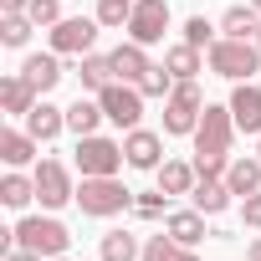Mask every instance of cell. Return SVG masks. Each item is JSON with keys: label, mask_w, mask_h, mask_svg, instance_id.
Segmentation results:
<instances>
[{"label": "cell", "mask_w": 261, "mask_h": 261, "mask_svg": "<svg viewBox=\"0 0 261 261\" xmlns=\"http://www.w3.org/2000/svg\"><path fill=\"white\" fill-rule=\"evenodd\" d=\"M11 230H16V246L31 251V256H41V261L67 256V246H72V230H67L51 210H41V215H21Z\"/></svg>", "instance_id": "6da1fadb"}, {"label": "cell", "mask_w": 261, "mask_h": 261, "mask_svg": "<svg viewBox=\"0 0 261 261\" xmlns=\"http://www.w3.org/2000/svg\"><path fill=\"white\" fill-rule=\"evenodd\" d=\"M77 210L92 215V220H113V215H123V210H134V190H128L118 174L82 179V185H77Z\"/></svg>", "instance_id": "7a4b0ae2"}, {"label": "cell", "mask_w": 261, "mask_h": 261, "mask_svg": "<svg viewBox=\"0 0 261 261\" xmlns=\"http://www.w3.org/2000/svg\"><path fill=\"white\" fill-rule=\"evenodd\" d=\"M205 62L225 82H251L261 72V46L256 41H236V36H215V46L205 51Z\"/></svg>", "instance_id": "3957f363"}, {"label": "cell", "mask_w": 261, "mask_h": 261, "mask_svg": "<svg viewBox=\"0 0 261 261\" xmlns=\"http://www.w3.org/2000/svg\"><path fill=\"white\" fill-rule=\"evenodd\" d=\"M200 113H205L200 82H174V92L164 97V134H169V139H195Z\"/></svg>", "instance_id": "277c9868"}, {"label": "cell", "mask_w": 261, "mask_h": 261, "mask_svg": "<svg viewBox=\"0 0 261 261\" xmlns=\"http://www.w3.org/2000/svg\"><path fill=\"white\" fill-rule=\"evenodd\" d=\"M72 164L82 169V179H102V174H118V169L128 164V154H123V139L87 134V139H77V154H72Z\"/></svg>", "instance_id": "5b68a950"}, {"label": "cell", "mask_w": 261, "mask_h": 261, "mask_svg": "<svg viewBox=\"0 0 261 261\" xmlns=\"http://www.w3.org/2000/svg\"><path fill=\"white\" fill-rule=\"evenodd\" d=\"M97 36H102V21H97V16H62V21L46 31V46H51L57 57H87V51L97 46Z\"/></svg>", "instance_id": "8992f818"}, {"label": "cell", "mask_w": 261, "mask_h": 261, "mask_svg": "<svg viewBox=\"0 0 261 261\" xmlns=\"http://www.w3.org/2000/svg\"><path fill=\"white\" fill-rule=\"evenodd\" d=\"M97 102H102V113H108V123L113 128H123V134H128V128H139L144 123V92H139V82H108L102 92H92Z\"/></svg>", "instance_id": "52a82bcc"}, {"label": "cell", "mask_w": 261, "mask_h": 261, "mask_svg": "<svg viewBox=\"0 0 261 261\" xmlns=\"http://www.w3.org/2000/svg\"><path fill=\"white\" fill-rule=\"evenodd\" d=\"M36 200L41 210H62V205H77V185H72V169L62 159H36Z\"/></svg>", "instance_id": "ba28073f"}, {"label": "cell", "mask_w": 261, "mask_h": 261, "mask_svg": "<svg viewBox=\"0 0 261 261\" xmlns=\"http://www.w3.org/2000/svg\"><path fill=\"white\" fill-rule=\"evenodd\" d=\"M123 31H128V41H139V46H159L164 31H169V0H139Z\"/></svg>", "instance_id": "9c48e42d"}, {"label": "cell", "mask_w": 261, "mask_h": 261, "mask_svg": "<svg viewBox=\"0 0 261 261\" xmlns=\"http://www.w3.org/2000/svg\"><path fill=\"white\" fill-rule=\"evenodd\" d=\"M123 154H128V169H159L164 164V134H154V128H128L123 134Z\"/></svg>", "instance_id": "30bf717a"}, {"label": "cell", "mask_w": 261, "mask_h": 261, "mask_svg": "<svg viewBox=\"0 0 261 261\" xmlns=\"http://www.w3.org/2000/svg\"><path fill=\"white\" fill-rule=\"evenodd\" d=\"M230 118H236L241 134L261 139V87L256 82H236L230 87Z\"/></svg>", "instance_id": "8fae6325"}, {"label": "cell", "mask_w": 261, "mask_h": 261, "mask_svg": "<svg viewBox=\"0 0 261 261\" xmlns=\"http://www.w3.org/2000/svg\"><path fill=\"white\" fill-rule=\"evenodd\" d=\"M21 77H26V82H31V87L46 97V92H51V87L67 77V67H62V57H57V51H31V57L21 62Z\"/></svg>", "instance_id": "7c38bea8"}, {"label": "cell", "mask_w": 261, "mask_h": 261, "mask_svg": "<svg viewBox=\"0 0 261 261\" xmlns=\"http://www.w3.org/2000/svg\"><path fill=\"white\" fill-rule=\"evenodd\" d=\"M26 134L31 139H41V144H51V139H62L67 134V108H57V102H36L31 113H26Z\"/></svg>", "instance_id": "4fadbf2b"}, {"label": "cell", "mask_w": 261, "mask_h": 261, "mask_svg": "<svg viewBox=\"0 0 261 261\" xmlns=\"http://www.w3.org/2000/svg\"><path fill=\"white\" fill-rule=\"evenodd\" d=\"M36 149H41V139H31L26 128H0V159H6V169L36 164Z\"/></svg>", "instance_id": "5bb4252c"}, {"label": "cell", "mask_w": 261, "mask_h": 261, "mask_svg": "<svg viewBox=\"0 0 261 261\" xmlns=\"http://www.w3.org/2000/svg\"><path fill=\"white\" fill-rule=\"evenodd\" d=\"M195 179H200V174H195V159H164V164L154 169V185H159L169 200L190 195V190H195Z\"/></svg>", "instance_id": "9a60e30c"}, {"label": "cell", "mask_w": 261, "mask_h": 261, "mask_svg": "<svg viewBox=\"0 0 261 261\" xmlns=\"http://www.w3.org/2000/svg\"><path fill=\"white\" fill-rule=\"evenodd\" d=\"M108 57H113L118 82H144V72L154 67V62H149V46H139V41H118Z\"/></svg>", "instance_id": "2e32d148"}, {"label": "cell", "mask_w": 261, "mask_h": 261, "mask_svg": "<svg viewBox=\"0 0 261 261\" xmlns=\"http://www.w3.org/2000/svg\"><path fill=\"white\" fill-rule=\"evenodd\" d=\"M205 220H210V215L190 205V210H169V215H164V230H169L179 246H200V241L210 236V230H205Z\"/></svg>", "instance_id": "e0dca14e"}, {"label": "cell", "mask_w": 261, "mask_h": 261, "mask_svg": "<svg viewBox=\"0 0 261 261\" xmlns=\"http://www.w3.org/2000/svg\"><path fill=\"white\" fill-rule=\"evenodd\" d=\"M164 67L174 72V82H195L205 72V51L190 41H174V46H164Z\"/></svg>", "instance_id": "ac0fdd59"}, {"label": "cell", "mask_w": 261, "mask_h": 261, "mask_svg": "<svg viewBox=\"0 0 261 261\" xmlns=\"http://www.w3.org/2000/svg\"><path fill=\"white\" fill-rule=\"evenodd\" d=\"M190 205H195V210H205V215H225V210L236 205V195H230V185H225V179H195Z\"/></svg>", "instance_id": "d6986e66"}, {"label": "cell", "mask_w": 261, "mask_h": 261, "mask_svg": "<svg viewBox=\"0 0 261 261\" xmlns=\"http://www.w3.org/2000/svg\"><path fill=\"white\" fill-rule=\"evenodd\" d=\"M97 261H144V241L134 230H102V246H97Z\"/></svg>", "instance_id": "ffe728a7"}, {"label": "cell", "mask_w": 261, "mask_h": 261, "mask_svg": "<svg viewBox=\"0 0 261 261\" xmlns=\"http://www.w3.org/2000/svg\"><path fill=\"white\" fill-rule=\"evenodd\" d=\"M0 102H6V113H11V118H26V113L41 102V92H36L21 72H11L6 82H0Z\"/></svg>", "instance_id": "44dd1931"}, {"label": "cell", "mask_w": 261, "mask_h": 261, "mask_svg": "<svg viewBox=\"0 0 261 261\" xmlns=\"http://www.w3.org/2000/svg\"><path fill=\"white\" fill-rule=\"evenodd\" d=\"M77 82H82V92H102L108 82H118V72H113V57H102V51H87V57H77Z\"/></svg>", "instance_id": "7402d4cb"}, {"label": "cell", "mask_w": 261, "mask_h": 261, "mask_svg": "<svg viewBox=\"0 0 261 261\" xmlns=\"http://www.w3.org/2000/svg\"><path fill=\"white\" fill-rule=\"evenodd\" d=\"M102 123H108V113H102V102H97V97H87V92H82V97H77V102L67 108V128H72L77 139H87V134H97Z\"/></svg>", "instance_id": "603a6c76"}, {"label": "cell", "mask_w": 261, "mask_h": 261, "mask_svg": "<svg viewBox=\"0 0 261 261\" xmlns=\"http://www.w3.org/2000/svg\"><path fill=\"white\" fill-rule=\"evenodd\" d=\"M256 31H261V11L251 6H230L225 16H220V36H236V41H256Z\"/></svg>", "instance_id": "cb8c5ba5"}, {"label": "cell", "mask_w": 261, "mask_h": 261, "mask_svg": "<svg viewBox=\"0 0 261 261\" xmlns=\"http://www.w3.org/2000/svg\"><path fill=\"white\" fill-rule=\"evenodd\" d=\"M225 185H230V195L236 200H246V195H256L261 190V154L256 159H230V169H225Z\"/></svg>", "instance_id": "d4e9b609"}, {"label": "cell", "mask_w": 261, "mask_h": 261, "mask_svg": "<svg viewBox=\"0 0 261 261\" xmlns=\"http://www.w3.org/2000/svg\"><path fill=\"white\" fill-rule=\"evenodd\" d=\"M31 200H36V174H21V169H11L6 179H0V205L26 210Z\"/></svg>", "instance_id": "484cf974"}, {"label": "cell", "mask_w": 261, "mask_h": 261, "mask_svg": "<svg viewBox=\"0 0 261 261\" xmlns=\"http://www.w3.org/2000/svg\"><path fill=\"white\" fill-rule=\"evenodd\" d=\"M31 31H36V21H31L26 11H0V46L21 51V46L31 41Z\"/></svg>", "instance_id": "4316f807"}, {"label": "cell", "mask_w": 261, "mask_h": 261, "mask_svg": "<svg viewBox=\"0 0 261 261\" xmlns=\"http://www.w3.org/2000/svg\"><path fill=\"white\" fill-rule=\"evenodd\" d=\"M134 6H139V0H97V21H102V31H123L128 26V16H134Z\"/></svg>", "instance_id": "83f0119b"}, {"label": "cell", "mask_w": 261, "mask_h": 261, "mask_svg": "<svg viewBox=\"0 0 261 261\" xmlns=\"http://www.w3.org/2000/svg\"><path fill=\"white\" fill-rule=\"evenodd\" d=\"M139 92H144V97H169V92H174V72H169L164 62H159V67H149V72H144V82H139Z\"/></svg>", "instance_id": "f1b7e54d"}, {"label": "cell", "mask_w": 261, "mask_h": 261, "mask_svg": "<svg viewBox=\"0 0 261 261\" xmlns=\"http://www.w3.org/2000/svg\"><path fill=\"white\" fill-rule=\"evenodd\" d=\"M164 205H169V195L154 185V190H144V195H134V215L139 220H164Z\"/></svg>", "instance_id": "f546056e"}, {"label": "cell", "mask_w": 261, "mask_h": 261, "mask_svg": "<svg viewBox=\"0 0 261 261\" xmlns=\"http://www.w3.org/2000/svg\"><path fill=\"white\" fill-rule=\"evenodd\" d=\"M215 36H220V26H210L205 16H190V21H185V41H190V46L210 51V46H215Z\"/></svg>", "instance_id": "4dcf8cb0"}, {"label": "cell", "mask_w": 261, "mask_h": 261, "mask_svg": "<svg viewBox=\"0 0 261 261\" xmlns=\"http://www.w3.org/2000/svg\"><path fill=\"white\" fill-rule=\"evenodd\" d=\"M26 16L36 21V31H51V26L62 21V0H31V6H26Z\"/></svg>", "instance_id": "1f68e13d"}, {"label": "cell", "mask_w": 261, "mask_h": 261, "mask_svg": "<svg viewBox=\"0 0 261 261\" xmlns=\"http://www.w3.org/2000/svg\"><path fill=\"white\" fill-rule=\"evenodd\" d=\"M174 256H179V241H174L169 230H164V236H149V241H144V261H174Z\"/></svg>", "instance_id": "d6a6232c"}, {"label": "cell", "mask_w": 261, "mask_h": 261, "mask_svg": "<svg viewBox=\"0 0 261 261\" xmlns=\"http://www.w3.org/2000/svg\"><path fill=\"white\" fill-rule=\"evenodd\" d=\"M241 225H246V230H261V190L241 200Z\"/></svg>", "instance_id": "836d02e7"}, {"label": "cell", "mask_w": 261, "mask_h": 261, "mask_svg": "<svg viewBox=\"0 0 261 261\" xmlns=\"http://www.w3.org/2000/svg\"><path fill=\"white\" fill-rule=\"evenodd\" d=\"M0 261H41V256H31V251H21V246H16V251H6Z\"/></svg>", "instance_id": "e575fe53"}, {"label": "cell", "mask_w": 261, "mask_h": 261, "mask_svg": "<svg viewBox=\"0 0 261 261\" xmlns=\"http://www.w3.org/2000/svg\"><path fill=\"white\" fill-rule=\"evenodd\" d=\"M246 256H251V261H261V230L251 236V246H246Z\"/></svg>", "instance_id": "d590c367"}, {"label": "cell", "mask_w": 261, "mask_h": 261, "mask_svg": "<svg viewBox=\"0 0 261 261\" xmlns=\"http://www.w3.org/2000/svg\"><path fill=\"white\" fill-rule=\"evenodd\" d=\"M31 0H0V11H26Z\"/></svg>", "instance_id": "8d00e7d4"}, {"label": "cell", "mask_w": 261, "mask_h": 261, "mask_svg": "<svg viewBox=\"0 0 261 261\" xmlns=\"http://www.w3.org/2000/svg\"><path fill=\"white\" fill-rule=\"evenodd\" d=\"M174 261H200V256H195V246H179V256H174Z\"/></svg>", "instance_id": "74e56055"}, {"label": "cell", "mask_w": 261, "mask_h": 261, "mask_svg": "<svg viewBox=\"0 0 261 261\" xmlns=\"http://www.w3.org/2000/svg\"><path fill=\"white\" fill-rule=\"evenodd\" d=\"M251 6H256V11H261V0H251Z\"/></svg>", "instance_id": "f35d334b"}, {"label": "cell", "mask_w": 261, "mask_h": 261, "mask_svg": "<svg viewBox=\"0 0 261 261\" xmlns=\"http://www.w3.org/2000/svg\"><path fill=\"white\" fill-rule=\"evenodd\" d=\"M51 261H67V256H51Z\"/></svg>", "instance_id": "ab89813d"}, {"label": "cell", "mask_w": 261, "mask_h": 261, "mask_svg": "<svg viewBox=\"0 0 261 261\" xmlns=\"http://www.w3.org/2000/svg\"><path fill=\"white\" fill-rule=\"evenodd\" d=\"M256 46H261V31H256Z\"/></svg>", "instance_id": "60d3db41"}, {"label": "cell", "mask_w": 261, "mask_h": 261, "mask_svg": "<svg viewBox=\"0 0 261 261\" xmlns=\"http://www.w3.org/2000/svg\"><path fill=\"white\" fill-rule=\"evenodd\" d=\"M256 154H261V139H256Z\"/></svg>", "instance_id": "b9f144b4"}]
</instances>
